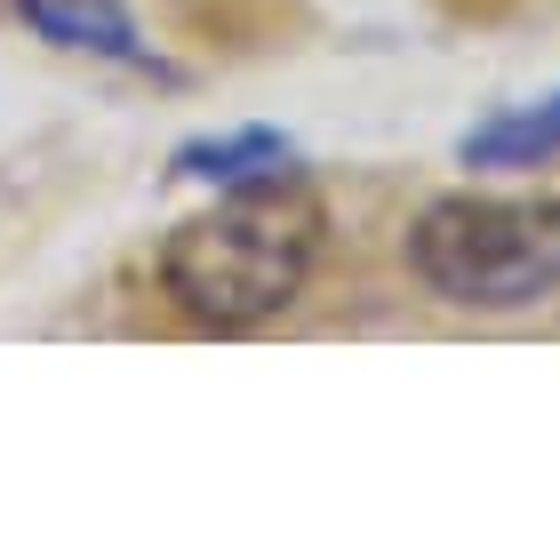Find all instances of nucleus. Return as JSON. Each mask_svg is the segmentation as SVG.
Wrapping results in <instances>:
<instances>
[{"mask_svg": "<svg viewBox=\"0 0 560 560\" xmlns=\"http://www.w3.org/2000/svg\"><path fill=\"white\" fill-rule=\"evenodd\" d=\"M320 200L296 168L224 185L217 209L185 217L161 248V289L200 328H257L289 313L320 257Z\"/></svg>", "mask_w": 560, "mask_h": 560, "instance_id": "nucleus-1", "label": "nucleus"}, {"mask_svg": "<svg viewBox=\"0 0 560 560\" xmlns=\"http://www.w3.org/2000/svg\"><path fill=\"white\" fill-rule=\"evenodd\" d=\"M409 265L465 313L545 304L560 296V200H432L409 233Z\"/></svg>", "mask_w": 560, "mask_h": 560, "instance_id": "nucleus-2", "label": "nucleus"}, {"mask_svg": "<svg viewBox=\"0 0 560 560\" xmlns=\"http://www.w3.org/2000/svg\"><path fill=\"white\" fill-rule=\"evenodd\" d=\"M24 24H33L40 40L57 48H81V57H105V65H152V48L137 40V16L120 9V0H24L16 9Z\"/></svg>", "mask_w": 560, "mask_h": 560, "instance_id": "nucleus-3", "label": "nucleus"}, {"mask_svg": "<svg viewBox=\"0 0 560 560\" xmlns=\"http://www.w3.org/2000/svg\"><path fill=\"white\" fill-rule=\"evenodd\" d=\"M456 161L465 168H545L560 161V89L537 96V105H504L497 120L456 137Z\"/></svg>", "mask_w": 560, "mask_h": 560, "instance_id": "nucleus-4", "label": "nucleus"}, {"mask_svg": "<svg viewBox=\"0 0 560 560\" xmlns=\"http://www.w3.org/2000/svg\"><path fill=\"white\" fill-rule=\"evenodd\" d=\"M280 168H296V144L280 129H224L176 144V176H192V185H248V176H280Z\"/></svg>", "mask_w": 560, "mask_h": 560, "instance_id": "nucleus-5", "label": "nucleus"}]
</instances>
